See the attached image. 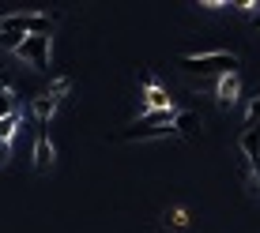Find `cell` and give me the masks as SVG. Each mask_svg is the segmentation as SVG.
Returning <instances> with one entry per match:
<instances>
[{
	"mask_svg": "<svg viewBox=\"0 0 260 233\" xmlns=\"http://www.w3.org/2000/svg\"><path fill=\"white\" fill-rule=\"evenodd\" d=\"M238 64L241 60L234 53H204V57H181L177 60V68L196 71V75H238Z\"/></svg>",
	"mask_w": 260,
	"mask_h": 233,
	"instance_id": "6da1fadb",
	"label": "cell"
},
{
	"mask_svg": "<svg viewBox=\"0 0 260 233\" xmlns=\"http://www.w3.org/2000/svg\"><path fill=\"white\" fill-rule=\"evenodd\" d=\"M15 57L26 60V64H34L38 71H49V57H53L49 34H26L19 46H15Z\"/></svg>",
	"mask_w": 260,
	"mask_h": 233,
	"instance_id": "7a4b0ae2",
	"label": "cell"
},
{
	"mask_svg": "<svg viewBox=\"0 0 260 233\" xmlns=\"http://www.w3.org/2000/svg\"><path fill=\"white\" fill-rule=\"evenodd\" d=\"M49 124H38V139H34V169L38 173H46L53 166V143H49Z\"/></svg>",
	"mask_w": 260,
	"mask_h": 233,
	"instance_id": "3957f363",
	"label": "cell"
},
{
	"mask_svg": "<svg viewBox=\"0 0 260 233\" xmlns=\"http://www.w3.org/2000/svg\"><path fill=\"white\" fill-rule=\"evenodd\" d=\"M238 147H241V154H245L249 169H256L260 166V128H241Z\"/></svg>",
	"mask_w": 260,
	"mask_h": 233,
	"instance_id": "277c9868",
	"label": "cell"
},
{
	"mask_svg": "<svg viewBox=\"0 0 260 233\" xmlns=\"http://www.w3.org/2000/svg\"><path fill=\"white\" fill-rule=\"evenodd\" d=\"M238 94H241V79H238V75H219V87H215V98H219V105H222V109H234Z\"/></svg>",
	"mask_w": 260,
	"mask_h": 233,
	"instance_id": "5b68a950",
	"label": "cell"
},
{
	"mask_svg": "<svg viewBox=\"0 0 260 233\" xmlns=\"http://www.w3.org/2000/svg\"><path fill=\"white\" fill-rule=\"evenodd\" d=\"M174 116H177V109H155V113H143L132 128L136 132H151V128H170L174 124Z\"/></svg>",
	"mask_w": 260,
	"mask_h": 233,
	"instance_id": "8992f818",
	"label": "cell"
},
{
	"mask_svg": "<svg viewBox=\"0 0 260 233\" xmlns=\"http://www.w3.org/2000/svg\"><path fill=\"white\" fill-rule=\"evenodd\" d=\"M57 105H60V98L53 94V91H46V94L34 98V116H38V124H49V116L57 113Z\"/></svg>",
	"mask_w": 260,
	"mask_h": 233,
	"instance_id": "52a82bcc",
	"label": "cell"
},
{
	"mask_svg": "<svg viewBox=\"0 0 260 233\" xmlns=\"http://www.w3.org/2000/svg\"><path fill=\"white\" fill-rule=\"evenodd\" d=\"M143 105H147V113H155V109H174V98H170L162 87H147V91H143Z\"/></svg>",
	"mask_w": 260,
	"mask_h": 233,
	"instance_id": "ba28073f",
	"label": "cell"
},
{
	"mask_svg": "<svg viewBox=\"0 0 260 233\" xmlns=\"http://www.w3.org/2000/svg\"><path fill=\"white\" fill-rule=\"evenodd\" d=\"M204 128V121H200V113H177L174 116V132H177V136H192V132H200Z\"/></svg>",
	"mask_w": 260,
	"mask_h": 233,
	"instance_id": "9c48e42d",
	"label": "cell"
},
{
	"mask_svg": "<svg viewBox=\"0 0 260 233\" xmlns=\"http://www.w3.org/2000/svg\"><path fill=\"white\" fill-rule=\"evenodd\" d=\"M15 132H19V113H8V116H0V143H12L15 139Z\"/></svg>",
	"mask_w": 260,
	"mask_h": 233,
	"instance_id": "30bf717a",
	"label": "cell"
},
{
	"mask_svg": "<svg viewBox=\"0 0 260 233\" xmlns=\"http://www.w3.org/2000/svg\"><path fill=\"white\" fill-rule=\"evenodd\" d=\"M15 113V94L8 91V83H0V116Z\"/></svg>",
	"mask_w": 260,
	"mask_h": 233,
	"instance_id": "8fae6325",
	"label": "cell"
},
{
	"mask_svg": "<svg viewBox=\"0 0 260 233\" xmlns=\"http://www.w3.org/2000/svg\"><path fill=\"white\" fill-rule=\"evenodd\" d=\"M166 226H174V229H185V226H189V214H185L181 207L166 211Z\"/></svg>",
	"mask_w": 260,
	"mask_h": 233,
	"instance_id": "7c38bea8",
	"label": "cell"
},
{
	"mask_svg": "<svg viewBox=\"0 0 260 233\" xmlns=\"http://www.w3.org/2000/svg\"><path fill=\"white\" fill-rule=\"evenodd\" d=\"M245 128H260V98L253 105H249V113H245Z\"/></svg>",
	"mask_w": 260,
	"mask_h": 233,
	"instance_id": "4fadbf2b",
	"label": "cell"
},
{
	"mask_svg": "<svg viewBox=\"0 0 260 233\" xmlns=\"http://www.w3.org/2000/svg\"><path fill=\"white\" fill-rule=\"evenodd\" d=\"M19 42H23L19 34H8V30H0V49H12V53H15V46H19Z\"/></svg>",
	"mask_w": 260,
	"mask_h": 233,
	"instance_id": "5bb4252c",
	"label": "cell"
},
{
	"mask_svg": "<svg viewBox=\"0 0 260 233\" xmlns=\"http://www.w3.org/2000/svg\"><path fill=\"white\" fill-rule=\"evenodd\" d=\"M4 158H8V147H4V143H0V162H4Z\"/></svg>",
	"mask_w": 260,
	"mask_h": 233,
	"instance_id": "9a60e30c",
	"label": "cell"
},
{
	"mask_svg": "<svg viewBox=\"0 0 260 233\" xmlns=\"http://www.w3.org/2000/svg\"><path fill=\"white\" fill-rule=\"evenodd\" d=\"M253 26H256V30H260V12H256V15H253Z\"/></svg>",
	"mask_w": 260,
	"mask_h": 233,
	"instance_id": "2e32d148",
	"label": "cell"
}]
</instances>
